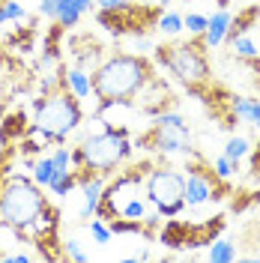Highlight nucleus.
Here are the masks:
<instances>
[{
	"instance_id": "nucleus-1",
	"label": "nucleus",
	"mask_w": 260,
	"mask_h": 263,
	"mask_svg": "<svg viewBox=\"0 0 260 263\" xmlns=\"http://www.w3.org/2000/svg\"><path fill=\"white\" fill-rule=\"evenodd\" d=\"M159 75L156 60H150L146 54H129V51H117L111 57H105L102 63L90 72L93 84V96H96V111L108 105H135L138 93Z\"/></svg>"
},
{
	"instance_id": "nucleus-2",
	"label": "nucleus",
	"mask_w": 260,
	"mask_h": 263,
	"mask_svg": "<svg viewBox=\"0 0 260 263\" xmlns=\"http://www.w3.org/2000/svg\"><path fill=\"white\" fill-rule=\"evenodd\" d=\"M69 69V66H66ZM84 120V108H81V96L69 87L66 78L54 93L48 96L33 99V123H30V135L45 138V144H66L69 132H75Z\"/></svg>"
},
{
	"instance_id": "nucleus-3",
	"label": "nucleus",
	"mask_w": 260,
	"mask_h": 263,
	"mask_svg": "<svg viewBox=\"0 0 260 263\" xmlns=\"http://www.w3.org/2000/svg\"><path fill=\"white\" fill-rule=\"evenodd\" d=\"M156 66L168 69L182 87L203 84L212 78V63H210V45L203 33H189V39H171L153 48Z\"/></svg>"
},
{
	"instance_id": "nucleus-4",
	"label": "nucleus",
	"mask_w": 260,
	"mask_h": 263,
	"mask_svg": "<svg viewBox=\"0 0 260 263\" xmlns=\"http://www.w3.org/2000/svg\"><path fill=\"white\" fill-rule=\"evenodd\" d=\"M135 153V141L129 135V126H105L99 135L84 138L72 147V167H90L105 177H111L120 164H126Z\"/></svg>"
},
{
	"instance_id": "nucleus-5",
	"label": "nucleus",
	"mask_w": 260,
	"mask_h": 263,
	"mask_svg": "<svg viewBox=\"0 0 260 263\" xmlns=\"http://www.w3.org/2000/svg\"><path fill=\"white\" fill-rule=\"evenodd\" d=\"M48 203L51 200L45 197L42 185L33 180V177L6 174L0 180V224L9 228L15 236L21 230L30 228Z\"/></svg>"
},
{
	"instance_id": "nucleus-6",
	"label": "nucleus",
	"mask_w": 260,
	"mask_h": 263,
	"mask_svg": "<svg viewBox=\"0 0 260 263\" xmlns=\"http://www.w3.org/2000/svg\"><path fill=\"white\" fill-rule=\"evenodd\" d=\"M135 149H144V153H192V129L185 123V117H179L177 111H164V114L153 117V123L144 132H138L135 138Z\"/></svg>"
},
{
	"instance_id": "nucleus-7",
	"label": "nucleus",
	"mask_w": 260,
	"mask_h": 263,
	"mask_svg": "<svg viewBox=\"0 0 260 263\" xmlns=\"http://www.w3.org/2000/svg\"><path fill=\"white\" fill-rule=\"evenodd\" d=\"M164 6H150V3H135L126 0L117 9H99L96 21L99 27H105L114 36H150L153 30H159V18H162Z\"/></svg>"
},
{
	"instance_id": "nucleus-8",
	"label": "nucleus",
	"mask_w": 260,
	"mask_h": 263,
	"mask_svg": "<svg viewBox=\"0 0 260 263\" xmlns=\"http://www.w3.org/2000/svg\"><path fill=\"white\" fill-rule=\"evenodd\" d=\"M144 192L162 218H174L185 210V174H179L171 164H156L150 171Z\"/></svg>"
},
{
	"instance_id": "nucleus-9",
	"label": "nucleus",
	"mask_w": 260,
	"mask_h": 263,
	"mask_svg": "<svg viewBox=\"0 0 260 263\" xmlns=\"http://www.w3.org/2000/svg\"><path fill=\"white\" fill-rule=\"evenodd\" d=\"M225 228H228L225 215H212V218H203V221H182V218L174 215L159 230V242L164 248H203L215 242Z\"/></svg>"
},
{
	"instance_id": "nucleus-10",
	"label": "nucleus",
	"mask_w": 260,
	"mask_h": 263,
	"mask_svg": "<svg viewBox=\"0 0 260 263\" xmlns=\"http://www.w3.org/2000/svg\"><path fill=\"white\" fill-rule=\"evenodd\" d=\"M177 105H179V96L171 90V84L164 81L162 75H156L135 99V108L144 117H159L164 111H174Z\"/></svg>"
},
{
	"instance_id": "nucleus-11",
	"label": "nucleus",
	"mask_w": 260,
	"mask_h": 263,
	"mask_svg": "<svg viewBox=\"0 0 260 263\" xmlns=\"http://www.w3.org/2000/svg\"><path fill=\"white\" fill-rule=\"evenodd\" d=\"M33 78H36V75H33L21 60H12V63L0 66V120H3L6 108L15 102V96L21 90H30Z\"/></svg>"
},
{
	"instance_id": "nucleus-12",
	"label": "nucleus",
	"mask_w": 260,
	"mask_h": 263,
	"mask_svg": "<svg viewBox=\"0 0 260 263\" xmlns=\"http://www.w3.org/2000/svg\"><path fill=\"white\" fill-rule=\"evenodd\" d=\"M72 57V66H81V69H96L105 60V45L99 42L93 33H72L66 39V48Z\"/></svg>"
},
{
	"instance_id": "nucleus-13",
	"label": "nucleus",
	"mask_w": 260,
	"mask_h": 263,
	"mask_svg": "<svg viewBox=\"0 0 260 263\" xmlns=\"http://www.w3.org/2000/svg\"><path fill=\"white\" fill-rule=\"evenodd\" d=\"M27 135H30V120H27L24 108H12L9 114H3V120H0V144L3 147L21 144Z\"/></svg>"
},
{
	"instance_id": "nucleus-14",
	"label": "nucleus",
	"mask_w": 260,
	"mask_h": 263,
	"mask_svg": "<svg viewBox=\"0 0 260 263\" xmlns=\"http://www.w3.org/2000/svg\"><path fill=\"white\" fill-rule=\"evenodd\" d=\"M105 174H93L87 182H81V195H84V203H81V218H90L96 215L99 210V200H102V192H105Z\"/></svg>"
},
{
	"instance_id": "nucleus-15",
	"label": "nucleus",
	"mask_w": 260,
	"mask_h": 263,
	"mask_svg": "<svg viewBox=\"0 0 260 263\" xmlns=\"http://www.w3.org/2000/svg\"><path fill=\"white\" fill-rule=\"evenodd\" d=\"M93 9V0H57V21L63 24L66 30L69 27H78L84 12Z\"/></svg>"
},
{
	"instance_id": "nucleus-16",
	"label": "nucleus",
	"mask_w": 260,
	"mask_h": 263,
	"mask_svg": "<svg viewBox=\"0 0 260 263\" xmlns=\"http://www.w3.org/2000/svg\"><path fill=\"white\" fill-rule=\"evenodd\" d=\"M230 21H233V15H230L228 9H218L215 15L210 18V24H207V45H210V51L212 48H218V45H225V36H228V30H230Z\"/></svg>"
},
{
	"instance_id": "nucleus-17",
	"label": "nucleus",
	"mask_w": 260,
	"mask_h": 263,
	"mask_svg": "<svg viewBox=\"0 0 260 263\" xmlns=\"http://www.w3.org/2000/svg\"><path fill=\"white\" fill-rule=\"evenodd\" d=\"M260 18V3H251V6H245V9H239L236 12V18L230 21V30H228V36H225V42H233L236 36H245V33L254 27V21Z\"/></svg>"
},
{
	"instance_id": "nucleus-18",
	"label": "nucleus",
	"mask_w": 260,
	"mask_h": 263,
	"mask_svg": "<svg viewBox=\"0 0 260 263\" xmlns=\"http://www.w3.org/2000/svg\"><path fill=\"white\" fill-rule=\"evenodd\" d=\"M239 257V251H236V246L230 242V239H215V242H210V251H207V260L210 263H233Z\"/></svg>"
},
{
	"instance_id": "nucleus-19",
	"label": "nucleus",
	"mask_w": 260,
	"mask_h": 263,
	"mask_svg": "<svg viewBox=\"0 0 260 263\" xmlns=\"http://www.w3.org/2000/svg\"><path fill=\"white\" fill-rule=\"evenodd\" d=\"M66 78H69V87H72L81 99L93 96V84H90V72H87V69H81V66H69V69H66Z\"/></svg>"
},
{
	"instance_id": "nucleus-20",
	"label": "nucleus",
	"mask_w": 260,
	"mask_h": 263,
	"mask_svg": "<svg viewBox=\"0 0 260 263\" xmlns=\"http://www.w3.org/2000/svg\"><path fill=\"white\" fill-rule=\"evenodd\" d=\"M248 153H251V144L245 141L243 135H230L228 144H225V156H228L230 162L243 164V159H248Z\"/></svg>"
},
{
	"instance_id": "nucleus-21",
	"label": "nucleus",
	"mask_w": 260,
	"mask_h": 263,
	"mask_svg": "<svg viewBox=\"0 0 260 263\" xmlns=\"http://www.w3.org/2000/svg\"><path fill=\"white\" fill-rule=\"evenodd\" d=\"M236 117L245 120V123H251V126H257L260 123V102L257 99H245V96H236Z\"/></svg>"
},
{
	"instance_id": "nucleus-22",
	"label": "nucleus",
	"mask_w": 260,
	"mask_h": 263,
	"mask_svg": "<svg viewBox=\"0 0 260 263\" xmlns=\"http://www.w3.org/2000/svg\"><path fill=\"white\" fill-rule=\"evenodd\" d=\"M54 171H57L54 156H39V159L33 162V180L39 182L42 189H48V182H51V177H54Z\"/></svg>"
},
{
	"instance_id": "nucleus-23",
	"label": "nucleus",
	"mask_w": 260,
	"mask_h": 263,
	"mask_svg": "<svg viewBox=\"0 0 260 263\" xmlns=\"http://www.w3.org/2000/svg\"><path fill=\"white\" fill-rule=\"evenodd\" d=\"M230 48H233V54H236V60H257V45L248 39V33L245 36H236L233 42H230Z\"/></svg>"
},
{
	"instance_id": "nucleus-24",
	"label": "nucleus",
	"mask_w": 260,
	"mask_h": 263,
	"mask_svg": "<svg viewBox=\"0 0 260 263\" xmlns=\"http://www.w3.org/2000/svg\"><path fill=\"white\" fill-rule=\"evenodd\" d=\"M159 30L168 33V36H177L179 30H185V18L179 15V12H162V18H159Z\"/></svg>"
},
{
	"instance_id": "nucleus-25",
	"label": "nucleus",
	"mask_w": 260,
	"mask_h": 263,
	"mask_svg": "<svg viewBox=\"0 0 260 263\" xmlns=\"http://www.w3.org/2000/svg\"><path fill=\"white\" fill-rule=\"evenodd\" d=\"M21 18H27V9H24L18 0H6V3L0 6V27L9 24V21H21Z\"/></svg>"
},
{
	"instance_id": "nucleus-26",
	"label": "nucleus",
	"mask_w": 260,
	"mask_h": 263,
	"mask_svg": "<svg viewBox=\"0 0 260 263\" xmlns=\"http://www.w3.org/2000/svg\"><path fill=\"white\" fill-rule=\"evenodd\" d=\"M90 233H93V239H96V246H108L111 242V228H108V221H102L99 215H93V221H90Z\"/></svg>"
},
{
	"instance_id": "nucleus-27",
	"label": "nucleus",
	"mask_w": 260,
	"mask_h": 263,
	"mask_svg": "<svg viewBox=\"0 0 260 263\" xmlns=\"http://www.w3.org/2000/svg\"><path fill=\"white\" fill-rule=\"evenodd\" d=\"M185 18V30L189 33H207V24H210V18L207 15H200V12H189V15H182Z\"/></svg>"
},
{
	"instance_id": "nucleus-28",
	"label": "nucleus",
	"mask_w": 260,
	"mask_h": 263,
	"mask_svg": "<svg viewBox=\"0 0 260 263\" xmlns=\"http://www.w3.org/2000/svg\"><path fill=\"white\" fill-rule=\"evenodd\" d=\"M212 164H215V171H218V174H221L225 180H233V174L239 171V164H236V162H230V159L225 156V153H221L218 159H212Z\"/></svg>"
},
{
	"instance_id": "nucleus-29",
	"label": "nucleus",
	"mask_w": 260,
	"mask_h": 263,
	"mask_svg": "<svg viewBox=\"0 0 260 263\" xmlns=\"http://www.w3.org/2000/svg\"><path fill=\"white\" fill-rule=\"evenodd\" d=\"M248 180L260 182V144H254L248 153Z\"/></svg>"
},
{
	"instance_id": "nucleus-30",
	"label": "nucleus",
	"mask_w": 260,
	"mask_h": 263,
	"mask_svg": "<svg viewBox=\"0 0 260 263\" xmlns=\"http://www.w3.org/2000/svg\"><path fill=\"white\" fill-rule=\"evenodd\" d=\"M66 254H69V260H75V263H87L90 260V254L78 246V239H66Z\"/></svg>"
},
{
	"instance_id": "nucleus-31",
	"label": "nucleus",
	"mask_w": 260,
	"mask_h": 263,
	"mask_svg": "<svg viewBox=\"0 0 260 263\" xmlns=\"http://www.w3.org/2000/svg\"><path fill=\"white\" fill-rule=\"evenodd\" d=\"M39 15L57 21V0H39Z\"/></svg>"
},
{
	"instance_id": "nucleus-32",
	"label": "nucleus",
	"mask_w": 260,
	"mask_h": 263,
	"mask_svg": "<svg viewBox=\"0 0 260 263\" xmlns=\"http://www.w3.org/2000/svg\"><path fill=\"white\" fill-rule=\"evenodd\" d=\"M39 254H30V251H15V254H3V260H9V263H30L36 260Z\"/></svg>"
},
{
	"instance_id": "nucleus-33",
	"label": "nucleus",
	"mask_w": 260,
	"mask_h": 263,
	"mask_svg": "<svg viewBox=\"0 0 260 263\" xmlns=\"http://www.w3.org/2000/svg\"><path fill=\"white\" fill-rule=\"evenodd\" d=\"M126 0H99V9H117V6H123Z\"/></svg>"
},
{
	"instance_id": "nucleus-34",
	"label": "nucleus",
	"mask_w": 260,
	"mask_h": 263,
	"mask_svg": "<svg viewBox=\"0 0 260 263\" xmlns=\"http://www.w3.org/2000/svg\"><path fill=\"white\" fill-rule=\"evenodd\" d=\"M159 3H162V6H164V3H171V0H159Z\"/></svg>"
},
{
	"instance_id": "nucleus-35",
	"label": "nucleus",
	"mask_w": 260,
	"mask_h": 263,
	"mask_svg": "<svg viewBox=\"0 0 260 263\" xmlns=\"http://www.w3.org/2000/svg\"><path fill=\"white\" fill-rule=\"evenodd\" d=\"M0 260H3V251H0Z\"/></svg>"
},
{
	"instance_id": "nucleus-36",
	"label": "nucleus",
	"mask_w": 260,
	"mask_h": 263,
	"mask_svg": "<svg viewBox=\"0 0 260 263\" xmlns=\"http://www.w3.org/2000/svg\"><path fill=\"white\" fill-rule=\"evenodd\" d=\"M3 3H6V0H0V6H3Z\"/></svg>"
},
{
	"instance_id": "nucleus-37",
	"label": "nucleus",
	"mask_w": 260,
	"mask_h": 263,
	"mask_svg": "<svg viewBox=\"0 0 260 263\" xmlns=\"http://www.w3.org/2000/svg\"><path fill=\"white\" fill-rule=\"evenodd\" d=\"M257 132H260V123H257Z\"/></svg>"
}]
</instances>
